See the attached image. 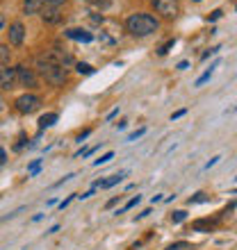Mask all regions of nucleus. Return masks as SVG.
Instances as JSON below:
<instances>
[{"mask_svg":"<svg viewBox=\"0 0 237 250\" xmlns=\"http://www.w3.org/2000/svg\"><path fill=\"white\" fill-rule=\"evenodd\" d=\"M89 134H91V130H85V132H80V134H78V141H80V143H82V141L87 139Z\"/></svg>","mask_w":237,"mask_h":250,"instance_id":"obj_32","label":"nucleus"},{"mask_svg":"<svg viewBox=\"0 0 237 250\" xmlns=\"http://www.w3.org/2000/svg\"><path fill=\"white\" fill-rule=\"evenodd\" d=\"M7 37H9V44L12 46H21L23 41H25V25H23L21 21H14L9 25Z\"/></svg>","mask_w":237,"mask_h":250,"instance_id":"obj_7","label":"nucleus"},{"mask_svg":"<svg viewBox=\"0 0 237 250\" xmlns=\"http://www.w3.org/2000/svg\"><path fill=\"white\" fill-rule=\"evenodd\" d=\"M205 200H207L205 193H196L194 198H189V205H192V203H205Z\"/></svg>","mask_w":237,"mask_h":250,"instance_id":"obj_26","label":"nucleus"},{"mask_svg":"<svg viewBox=\"0 0 237 250\" xmlns=\"http://www.w3.org/2000/svg\"><path fill=\"white\" fill-rule=\"evenodd\" d=\"M14 107L18 114H34V111L41 107V98H39L37 94H23V96L16 98Z\"/></svg>","mask_w":237,"mask_h":250,"instance_id":"obj_3","label":"nucleus"},{"mask_svg":"<svg viewBox=\"0 0 237 250\" xmlns=\"http://www.w3.org/2000/svg\"><path fill=\"white\" fill-rule=\"evenodd\" d=\"M73 198H75V193H73V196H68L67 200H62V203H59V209H64V207H68V203H71Z\"/></svg>","mask_w":237,"mask_h":250,"instance_id":"obj_30","label":"nucleus"},{"mask_svg":"<svg viewBox=\"0 0 237 250\" xmlns=\"http://www.w3.org/2000/svg\"><path fill=\"white\" fill-rule=\"evenodd\" d=\"M2 105H5V103H2V98H0V111H2Z\"/></svg>","mask_w":237,"mask_h":250,"instance_id":"obj_38","label":"nucleus"},{"mask_svg":"<svg viewBox=\"0 0 237 250\" xmlns=\"http://www.w3.org/2000/svg\"><path fill=\"white\" fill-rule=\"evenodd\" d=\"M18 87L16 82V68L12 66H0V89L2 91H12V89Z\"/></svg>","mask_w":237,"mask_h":250,"instance_id":"obj_6","label":"nucleus"},{"mask_svg":"<svg viewBox=\"0 0 237 250\" xmlns=\"http://www.w3.org/2000/svg\"><path fill=\"white\" fill-rule=\"evenodd\" d=\"M126 30L137 39L151 37L160 30V21H157L153 14H146V12H137V14H130L126 18Z\"/></svg>","mask_w":237,"mask_h":250,"instance_id":"obj_2","label":"nucleus"},{"mask_svg":"<svg viewBox=\"0 0 237 250\" xmlns=\"http://www.w3.org/2000/svg\"><path fill=\"white\" fill-rule=\"evenodd\" d=\"M34 66H37L34 71H37V73L41 75L51 87H64V84H67V80H68L67 68L59 66L52 52H41V55H37Z\"/></svg>","mask_w":237,"mask_h":250,"instance_id":"obj_1","label":"nucleus"},{"mask_svg":"<svg viewBox=\"0 0 237 250\" xmlns=\"http://www.w3.org/2000/svg\"><path fill=\"white\" fill-rule=\"evenodd\" d=\"M89 2H91V0H89Z\"/></svg>","mask_w":237,"mask_h":250,"instance_id":"obj_41","label":"nucleus"},{"mask_svg":"<svg viewBox=\"0 0 237 250\" xmlns=\"http://www.w3.org/2000/svg\"><path fill=\"white\" fill-rule=\"evenodd\" d=\"M185 114H187V109H178V111H173V114H171V121H178V118L185 116Z\"/></svg>","mask_w":237,"mask_h":250,"instance_id":"obj_27","label":"nucleus"},{"mask_svg":"<svg viewBox=\"0 0 237 250\" xmlns=\"http://www.w3.org/2000/svg\"><path fill=\"white\" fill-rule=\"evenodd\" d=\"M118 200H121V196H118V198H112V200H110V203H107V205H105V207H107V209H110V207H114V205H117Z\"/></svg>","mask_w":237,"mask_h":250,"instance_id":"obj_35","label":"nucleus"},{"mask_svg":"<svg viewBox=\"0 0 237 250\" xmlns=\"http://www.w3.org/2000/svg\"><path fill=\"white\" fill-rule=\"evenodd\" d=\"M59 114L57 111H48V114H44V116L39 118V130H46V127H51V125L57 123Z\"/></svg>","mask_w":237,"mask_h":250,"instance_id":"obj_13","label":"nucleus"},{"mask_svg":"<svg viewBox=\"0 0 237 250\" xmlns=\"http://www.w3.org/2000/svg\"><path fill=\"white\" fill-rule=\"evenodd\" d=\"M16 82L25 89H37L39 87L37 71H34V68H28L25 64H18V66H16Z\"/></svg>","mask_w":237,"mask_h":250,"instance_id":"obj_4","label":"nucleus"},{"mask_svg":"<svg viewBox=\"0 0 237 250\" xmlns=\"http://www.w3.org/2000/svg\"><path fill=\"white\" fill-rule=\"evenodd\" d=\"M151 5L164 18H176L178 16V0H151Z\"/></svg>","mask_w":237,"mask_h":250,"instance_id":"obj_5","label":"nucleus"},{"mask_svg":"<svg viewBox=\"0 0 237 250\" xmlns=\"http://www.w3.org/2000/svg\"><path fill=\"white\" fill-rule=\"evenodd\" d=\"M215 66H217V64H212V66L207 68L205 73H203V75L199 78V80H196V84H194V87H203V84H205V82L210 80V78H212V71H215Z\"/></svg>","mask_w":237,"mask_h":250,"instance_id":"obj_15","label":"nucleus"},{"mask_svg":"<svg viewBox=\"0 0 237 250\" xmlns=\"http://www.w3.org/2000/svg\"><path fill=\"white\" fill-rule=\"evenodd\" d=\"M41 21H44L46 25H59V23L64 21V14H62L59 9L46 7V9H41Z\"/></svg>","mask_w":237,"mask_h":250,"instance_id":"obj_8","label":"nucleus"},{"mask_svg":"<svg viewBox=\"0 0 237 250\" xmlns=\"http://www.w3.org/2000/svg\"><path fill=\"white\" fill-rule=\"evenodd\" d=\"M183 248H189V243H187V241H178V243L167 246V250H183Z\"/></svg>","mask_w":237,"mask_h":250,"instance_id":"obj_25","label":"nucleus"},{"mask_svg":"<svg viewBox=\"0 0 237 250\" xmlns=\"http://www.w3.org/2000/svg\"><path fill=\"white\" fill-rule=\"evenodd\" d=\"M91 5L98 7V9H107L112 5V0H91Z\"/></svg>","mask_w":237,"mask_h":250,"instance_id":"obj_22","label":"nucleus"},{"mask_svg":"<svg viewBox=\"0 0 237 250\" xmlns=\"http://www.w3.org/2000/svg\"><path fill=\"white\" fill-rule=\"evenodd\" d=\"M221 14H223L221 9H215V12H212V14L207 16V18H210V21H217V18H221Z\"/></svg>","mask_w":237,"mask_h":250,"instance_id":"obj_29","label":"nucleus"},{"mask_svg":"<svg viewBox=\"0 0 237 250\" xmlns=\"http://www.w3.org/2000/svg\"><path fill=\"white\" fill-rule=\"evenodd\" d=\"M219 159H221V157H212V159H210V162L205 164V169H212V166H215V164L219 162Z\"/></svg>","mask_w":237,"mask_h":250,"instance_id":"obj_33","label":"nucleus"},{"mask_svg":"<svg viewBox=\"0 0 237 250\" xmlns=\"http://www.w3.org/2000/svg\"><path fill=\"white\" fill-rule=\"evenodd\" d=\"M9 59H12V50L7 44H0V66H7Z\"/></svg>","mask_w":237,"mask_h":250,"instance_id":"obj_14","label":"nucleus"},{"mask_svg":"<svg viewBox=\"0 0 237 250\" xmlns=\"http://www.w3.org/2000/svg\"><path fill=\"white\" fill-rule=\"evenodd\" d=\"M44 2V7H52V9H57V7H62L67 0H41Z\"/></svg>","mask_w":237,"mask_h":250,"instance_id":"obj_21","label":"nucleus"},{"mask_svg":"<svg viewBox=\"0 0 237 250\" xmlns=\"http://www.w3.org/2000/svg\"><path fill=\"white\" fill-rule=\"evenodd\" d=\"M64 34H67L68 39H73V41H82V44L94 41V34H91V32H87V30H82V28H68Z\"/></svg>","mask_w":237,"mask_h":250,"instance_id":"obj_9","label":"nucleus"},{"mask_svg":"<svg viewBox=\"0 0 237 250\" xmlns=\"http://www.w3.org/2000/svg\"><path fill=\"white\" fill-rule=\"evenodd\" d=\"M148 214H151V209H144L141 214H137V219H144V216H148Z\"/></svg>","mask_w":237,"mask_h":250,"instance_id":"obj_36","label":"nucleus"},{"mask_svg":"<svg viewBox=\"0 0 237 250\" xmlns=\"http://www.w3.org/2000/svg\"><path fill=\"white\" fill-rule=\"evenodd\" d=\"M144 132H146V130L141 127V130H137V132H133V134H130V137H128V141H135V139H139V137H141V134H144Z\"/></svg>","mask_w":237,"mask_h":250,"instance_id":"obj_28","label":"nucleus"},{"mask_svg":"<svg viewBox=\"0 0 237 250\" xmlns=\"http://www.w3.org/2000/svg\"><path fill=\"white\" fill-rule=\"evenodd\" d=\"M41 9H44L41 0H23V14L34 16V14H41Z\"/></svg>","mask_w":237,"mask_h":250,"instance_id":"obj_11","label":"nucleus"},{"mask_svg":"<svg viewBox=\"0 0 237 250\" xmlns=\"http://www.w3.org/2000/svg\"><path fill=\"white\" fill-rule=\"evenodd\" d=\"M2 25H5V21H2V18H0V30H2Z\"/></svg>","mask_w":237,"mask_h":250,"instance_id":"obj_37","label":"nucleus"},{"mask_svg":"<svg viewBox=\"0 0 237 250\" xmlns=\"http://www.w3.org/2000/svg\"><path fill=\"white\" fill-rule=\"evenodd\" d=\"M25 143H28V137H25V134H21V137H18V141L14 143V150H16V153H18V150H23V146H25Z\"/></svg>","mask_w":237,"mask_h":250,"instance_id":"obj_24","label":"nucleus"},{"mask_svg":"<svg viewBox=\"0 0 237 250\" xmlns=\"http://www.w3.org/2000/svg\"><path fill=\"white\" fill-rule=\"evenodd\" d=\"M139 200H141V196H135V198H130L126 205H123V209H118L117 214H123V212H128V209H133L135 205H139Z\"/></svg>","mask_w":237,"mask_h":250,"instance_id":"obj_17","label":"nucleus"},{"mask_svg":"<svg viewBox=\"0 0 237 250\" xmlns=\"http://www.w3.org/2000/svg\"><path fill=\"white\" fill-rule=\"evenodd\" d=\"M112 157H114V153H112V150H110V153H105L103 157H101V159H96V162H94V166H101V164H107V162H110V159H112Z\"/></svg>","mask_w":237,"mask_h":250,"instance_id":"obj_23","label":"nucleus"},{"mask_svg":"<svg viewBox=\"0 0 237 250\" xmlns=\"http://www.w3.org/2000/svg\"><path fill=\"white\" fill-rule=\"evenodd\" d=\"M5 159H7V150H5V148H0V166L5 164Z\"/></svg>","mask_w":237,"mask_h":250,"instance_id":"obj_31","label":"nucleus"},{"mask_svg":"<svg viewBox=\"0 0 237 250\" xmlns=\"http://www.w3.org/2000/svg\"><path fill=\"white\" fill-rule=\"evenodd\" d=\"M187 68H189V62H180L178 64V71H187Z\"/></svg>","mask_w":237,"mask_h":250,"instance_id":"obj_34","label":"nucleus"},{"mask_svg":"<svg viewBox=\"0 0 237 250\" xmlns=\"http://www.w3.org/2000/svg\"><path fill=\"white\" fill-rule=\"evenodd\" d=\"M75 71H78L80 75H91L94 73V66H89V64H85V62H78V64H75Z\"/></svg>","mask_w":237,"mask_h":250,"instance_id":"obj_16","label":"nucleus"},{"mask_svg":"<svg viewBox=\"0 0 237 250\" xmlns=\"http://www.w3.org/2000/svg\"><path fill=\"white\" fill-rule=\"evenodd\" d=\"M52 55H55V59H57V64L59 66H71V64H73V55H71V52L68 50H62V48H59V46H55V50H51Z\"/></svg>","mask_w":237,"mask_h":250,"instance_id":"obj_10","label":"nucleus"},{"mask_svg":"<svg viewBox=\"0 0 237 250\" xmlns=\"http://www.w3.org/2000/svg\"><path fill=\"white\" fill-rule=\"evenodd\" d=\"M173 46H176V39H169L167 44L160 46V50H157V55H167V52H169L171 48H173Z\"/></svg>","mask_w":237,"mask_h":250,"instance_id":"obj_19","label":"nucleus"},{"mask_svg":"<svg viewBox=\"0 0 237 250\" xmlns=\"http://www.w3.org/2000/svg\"><path fill=\"white\" fill-rule=\"evenodd\" d=\"M235 109H237V105H235Z\"/></svg>","mask_w":237,"mask_h":250,"instance_id":"obj_40","label":"nucleus"},{"mask_svg":"<svg viewBox=\"0 0 237 250\" xmlns=\"http://www.w3.org/2000/svg\"><path fill=\"white\" fill-rule=\"evenodd\" d=\"M194 2H201V0H194Z\"/></svg>","mask_w":237,"mask_h":250,"instance_id":"obj_39","label":"nucleus"},{"mask_svg":"<svg viewBox=\"0 0 237 250\" xmlns=\"http://www.w3.org/2000/svg\"><path fill=\"white\" fill-rule=\"evenodd\" d=\"M210 228H212V223L210 221H196L192 225V230H196V232H201V230H210Z\"/></svg>","mask_w":237,"mask_h":250,"instance_id":"obj_20","label":"nucleus"},{"mask_svg":"<svg viewBox=\"0 0 237 250\" xmlns=\"http://www.w3.org/2000/svg\"><path fill=\"white\" fill-rule=\"evenodd\" d=\"M185 219H187V212H185V209H178V212L171 214V221H173V223H183Z\"/></svg>","mask_w":237,"mask_h":250,"instance_id":"obj_18","label":"nucleus"},{"mask_svg":"<svg viewBox=\"0 0 237 250\" xmlns=\"http://www.w3.org/2000/svg\"><path fill=\"white\" fill-rule=\"evenodd\" d=\"M128 175V171H121V173H117V175H112L110 180H98L94 187H101V189H110V187H114V184H118L123 177Z\"/></svg>","mask_w":237,"mask_h":250,"instance_id":"obj_12","label":"nucleus"}]
</instances>
